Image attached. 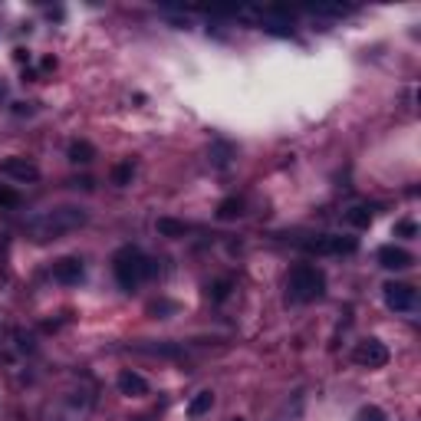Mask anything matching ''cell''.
Listing matches in <instances>:
<instances>
[{"instance_id": "obj_1", "label": "cell", "mask_w": 421, "mask_h": 421, "mask_svg": "<svg viewBox=\"0 0 421 421\" xmlns=\"http://www.w3.org/2000/svg\"><path fill=\"white\" fill-rule=\"evenodd\" d=\"M86 224H89V214L83 207H53L46 214L33 217L26 231H30V237H33L36 244H46V241H60V237L79 231V227H86Z\"/></svg>"}, {"instance_id": "obj_2", "label": "cell", "mask_w": 421, "mask_h": 421, "mask_svg": "<svg viewBox=\"0 0 421 421\" xmlns=\"http://www.w3.org/2000/svg\"><path fill=\"white\" fill-rule=\"evenodd\" d=\"M112 274H115V280H119L122 290H135L142 280H148V276H155L158 274V266L155 260H148L145 254L138 247H119L115 250V257H112Z\"/></svg>"}, {"instance_id": "obj_3", "label": "cell", "mask_w": 421, "mask_h": 421, "mask_svg": "<svg viewBox=\"0 0 421 421\" xmlns=\"http://www.w3.org/2000/svg\"><path fill=\"white\" fill-rule=\"evenodd\" d=\"M286 290H290V300L296 303H313L326 296V274L313 264H300L290 270V280H286Z\"/></svg>"}, {"instance_id": "obj_4", "label": "cell", "mask_w": 421, "mask_h": 421, "mask_svg": "<svg viewBox=\"0 0 421 421\" xmlns=\"http://www.w3.org/2000/svg\"><path fill=\"white\" fill-rule=\"evenodd\" d=\"M303 247L310 254H329V257H343V254H355L359 244L355 237H339V234H319V237H310L303 241Z\"/></svg>"}, {"instance_id": "obj_5", "label": "cell", "mask_w": 421, "mask_h": 421, "mask_svg": "<svg viewBox=\"0 0 421 421\" xmlns=\"http://www.w3.org/2000/svg\"><path fill=\"white\" fill-rule=\"evenodd\" d=\"M388 359H392L388 345L378 343V339H362L353 349V362L362 365V369H382V365H388Z\"/></svg>"}, {"instance_id": "obj_6", "label": "cell", "mask_w": 421, "mask_h": 421, "mask_svg": "<svg viewBox=\"0 0 421 421\" xmlns=\"http://www.w3.org/2000/svg\"><path fill=\"white\" fill-rule=\"evenodd\" d=\"M382 293H385V306L395 313H412L415 303H418V293H415L412 284H398V280H388L385 286H382Z\"/></svg>"}, {"instance_id": "obj_7", "label": "cell", "mask_w": 421, "mask_h": 421, "mask_svg": "<svg viewBox=\"0 0 421 421\" xmlns=\"http://www.w3.org/2000/svg\"><path fill=\"white\" fill-rule=\"evenodd\" d=\"M83 276H86V270H83V260H79V257L53 260V280H56V284L76 286V284H83Z\"/></svg>"}, {"instance_id": "obj_8", "label": "cell", "mask_w": 421, "mask_h": 421, "mask_svg": "<svg viewBox=\"0 0 421 421\" xmlns=\"http://www.w3.org/2000/svg\"><path fill=\"white\" fill-rule=\"evenodd\" d=\"M378 264L385 266V270H408L412 266V254L405 247H395V244H385V247H378Z\"/></svg>"}, {"instance_id": "obj_9", "label": "cell", "mask_w": 421, "mask_h": 421, "mask_svg": "<svg viewBox=\"0 0 421 421\" xmlns=\"http://www.w3.org/2000/svg\"><path fill=\"white\" fill-rule=\"evenodd\" d=\"M0 172L14 181H36L40 178V168H36L33 162H26V158H7V162L0 165Z\"/></svg>"}, {"instance_id": "obj_10", "label": "cell", "mask_w": 421, "mask_h": 421, "mask_svg": "<svg viewBox=\"0 0 421 421\" xmlns=\"http://www.w3.org/2000/svg\"><path fill=\"white\" fill-rule=\"evenodd\" d=\"M119 392L129 398H142V395H148V382L138 372L125 369V372H119Z\"/></svg>"}, {"instance_id": "obj_11", "label": "cell", "mask_w": 421, "mask_h": 421, "mask_svg": "<svg viewBox=\"0 0 421 421\" xmlns=\"http://www.w3.org/2000/svg\"><path fill=\"white\" fill-rule=\"evenodd\" d=\"M69 162H76V165H89L95 158V145L93 142H86V138H76V142H69Z\"/></svg>"}, {"instance_id": "obj_12", "label": "cell", "mask_w": 421, "mask_h": 421, "mask_svg": "<svg viewBox=\"0 0 421 421\" xmlns=\"http://www.w3.org/2000/svg\"><path fill=\"white\" fill-rule=\"evenodd\" d=\"M135 353H145V355H165V359H181V345H175V343H152V345H132Z\"/></svg>"}, {"instance_id": "obj_13", "label": "cell", "mask_w": 421, "mask_h": 421, "mask_svg": "<svg viewBox=\"0 0 421 421\" xmlns=\"http://www.w3.org/2000/svg\"><path fill=\"white\" fill-rule=\"evenodd\" d=\"M155 231L162 234V237H184V234H188L191 227H188L184 221H175V217H158Z\"/></svg>"}, {"instance_id": "obj_14", "label": "cell", "mask_w": 421, "mask_h": 421, "mask_svg": "<svg viewBox=\"0 0 421 421\" xmlns=\"http://www.w3.org/2000/svg\"><path fill=\"white\" fill-rule=\"evenodd\" d=\"M211 405H214V392H198V395L188 402V418H201V415L211 412Z\"/></svg>"}, {"instance_id": "obj_15", "label": "cell", "mask_w": 421, "mask_h": 421, "mask_svg": "<svg viewBox=\"0 0 421 421\" xmlns=\"http://www.w3.org/2000/svg\"><path fill=\"white\" fill-rule=\"evenodd\" d=\"M372 217L375 214H372V207H365V204H355L345 211V224H353V227H369Z\"/></svg>"}, {"instance_id": "obj_16", "label": "cell", "mask_w": 421, "mask_h": 421, "mask_svg": "<svg viewBox=\"0 0 421 421\" xmlns=\"http://www.w3.org/2000/svg\"><path fill=\"white\" fill-rule=\"evenodd\" d=\"M244 214V198H224L221 204H217V217L221 221H234V217Z\"/></svg>"}, {"instance_id": "obj_17", "label": "cell", "mask_w": 421, "mask_h": 421, "mask_svg": "<svg viewBox=\"0 0 421 421\" xmlns=\"http://www.w3.org/2000/svg\"><path fill=\"white\" fill-rule=\"evenodd\" d=\"M132 178H135V165L132 162H119L115 168H112V184L125 188V184H132Z\"/></svg>"}, {"instance_id": "obj_18", "label": "cell", "mask_w": 421, "mask_h": 421, "mask_svg": "<svg viewBox=\"0 0 421 421\" xmlns=\"http://www.w3.org/2000/svg\"><path fill=\"white\" fill-rule=\"evenodd\" d=\"M14 207H20V191L0 184V211H14Z\"/></svg>"}, {"instance_id": "obj_19", "label": "cell", "mask_w": 421, "mask_h": 421, "mask_svg": "<svg viewBox=\"0 0 421 421\" xmlns=\"http://www.w3.org/2000/svg\"><path fill=\"white\" fill-rule=\"evenodd\" d=\"M211 162H214L217 168H227V162H231V145H227V142H214V145H211Z\"/></svg>"}, {"instance_id": "obj_20", "label": "cell", "mask_w": 421, "mask_h": 421, "mask_svg": "<svg viewBox=\"0 0 421 421\" xmlns=\"http://www.w3.org/2000/svg\"><path fill=\"white\" fill-rule=\"evenodd\" d=\"M355 421H388V415L378 405H362L359 412H355Z\"/></svg>"}, {"instance_id": "obj_21", "label": "cell", "mask_w": 421, "mask_h": 421, "mask_svg": "<svg viewBox=\"0 0 421 421\" xmlns=\"http://www.w3.org/2000/svg\"><path fill=\"white\" fill-rule=\"evenodd\" d=\"M231 280H227V276H224V280H214V284H211V300L214 303H224L227 300V296H231Z\"/></svg>"}, {"instance_id": "obj_22", "label": "cell", "mask_w": 421, "mask_h": 421, "mask_svg": "<svg viewBox=\"0 0 421 421\" xmlns=\"http://www.w3.org/2000/svg\"><path fill=\"white\" fill-rule=\"evenodd\" d=\"M178 310V303H168V300H155V303H148V313L155 319H165V313H175Z\"/></svg>"}, {"instance_id": "obj_23", "label": "cell", "mask_w": 421, "mask_h": 421, "mask_svg": "<svg viewBox=\"0 0 421 421\" xmlns=\"http://www.w3.org/2000/svg\"><path fill=\"white\" fill-rule=\"evenodd\" d=\"M395 234H398V237H415V234H418V224H415V221H398L395 224Z\"/></svg>"}, {"instance_id": "obj_24", "label": "cell", "mask_w": 421, "mask_h": 421, "mask_svg": "<svg viewBox=\"0 0 421 421\" xmlns=\"http://www.w3.org/2000/svg\"><path fill=\"white\" fill-rule=\"evenodd\" d=\"M138 421H152V418H138Z\"/></svg>"}, {"instance_id": "obj_25", "label": "cell", "mask_w": 421, "mask_h": 421, "mask_svg": "<svg viewBox=\"0 0 421 421\" xmlns=\"http://www.w3.org/2000/svg\"><path fill=\"white\" fill-rule=\"evenodd\" d=\"M234 421H244V418H234Z\"/></svg>"}]
</instances>
